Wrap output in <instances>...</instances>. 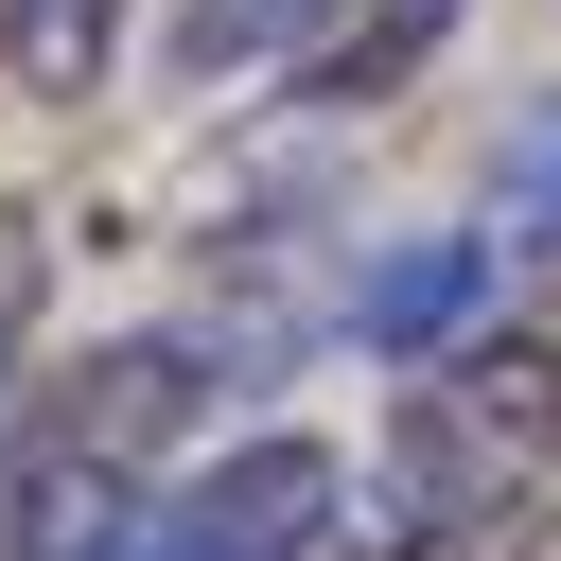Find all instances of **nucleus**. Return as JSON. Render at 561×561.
<instances>
[{
  "label": "nucleus",
  "instance_id": "obj_1",
  "mask_svg": "<svg viewBox=\"0 0 561 561\" xmlns=\"http://www.w3.org/2000/svg\"><path fill=\"white\" fill-rule=\"evenodd\" d=\"M561 456V333H456L438 386L403 403V526H491Z\"/></svg>",
  "mask_w": 561,
  "mask_h": 561
},
{
  "label": "nucleus",
  "instance_id": "obj_2",
  "mask_svg": "<svg viewBox=\"0 0 561 561\" xmlns=\"http://www.w3.org/2000/svg\"><path fill=\"white\" fill-rule=\"evenodd\" d=\"M158 508H175L193 561H316V543H333V438H298V421H280V438H228V456H210L193 491H158Z\"/></svg>",
  "mask_w": 561,
  "mask_h": 561
},
{
  "label": "nucleus",
  "instance_id": "obj_3",
  "mask_svg": "<svg viewBox=\"0 0 561 561\" xmlns=\"http://www.w3.org/2000/svg\"><path fill=\"white\" fill-rule=\"evenodd\" d=\"M140 508H158V473L105 456V438H70V421H35L0 456V561H105Z\"/></svg>",
  "mask_w": 561,
  "mask_h": 561
},
{
  "label": "nucleus",
  "instance_id": "obj_4",
  "mask_svg": "<svg viewBox=\"0 0 561 561\" xmlns=\"http://www.w3.org/2000/svg\"><path fill=\"white\" fill-rule=\"evenodd\" d=\"M210 368H228L210 333H158V351L123 333V351H88V368H70V386H53L35 421H70V438H105V456H140V473H158V438H175V421L210 403Z\"/></svg>",
  "mask_w": 561,
  "mask_h": 561
},
{
  "label": "nucleus",
  "instance_id": "obj_5",
  "mask_svg": "<svg viewBox=\"0 0 561 561\" xmlns=\"http://www.w3.org/2000/svg\"><path fill=\"white\" fill-rule=\"evenodd\" d=\"M456 18H473V0H351V35H316V53H298V88L368 105V88H403V70H421V53L456 35Z\"/></svg>",
  "mask_w": 561,
  "mask_h": 561
},
{
  "label": "nucleus",
  "instance_id": "obj_6",
  "mask_svg": "<svg viewBox=\"0 0 561 561\" xmlns=\"http://www.w3.org/2000/svg\"><path fill=\"white\" fill-rule=\"evenodd\" d=\"M473 280H491V245L386 263V280H368V351H456V333H473Z\"/></svg>",
  "mask_w": 561,
  "mask_h": 561
},
{
  "label": "nucleus",
  "instance_id": "obj_7",
  "mask_svg": "<svg viewBox=\"0 0 561 561\" xmlns=\"http://www.w3.org/2000/svg\"><path fill=\"white\" fill-rule=\"evenodd\" d=\"M0 53H18V88H105V53H123V0H0Z\"/></svg>",
  "mask_w": 561,
  "mask_h": 561
},
{
  "label": "nucleus",
  "instance_id": "obj_8",
  "mask_svg": "<svg viewBox=\"0 0 561 561\" xmlns=\"http://www.w3.org/2000/svg\"><path fill=\"white\" fill-rule=\"evenodd\" d=\"M316 18H351V0H193L175 53L193 70H263V53H316Z\"/></svg>",
  "mask_w": 561,
  "mask_h": 561
},
{
  "label": "nucleus",
  "instance_id": "obj_9",
  "mask_svg": "<svg viewBox=\"0 0 561 561\" xmlns=\"http://www.w3.org/2000/svg\"><path fill=\"white\" fill-rule=\"evenodd\" d=\"M18 298H35V245L0 228V351H18Z\"/></svg>",
  "mask_w": 561,
  "mask_h": 561
}]
</instances>
